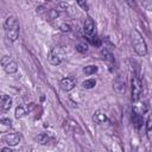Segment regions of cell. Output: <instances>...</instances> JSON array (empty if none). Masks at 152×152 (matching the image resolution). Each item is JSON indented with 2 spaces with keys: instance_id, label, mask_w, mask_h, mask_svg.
Listing matches in <instances>:
<instances>
[{
  "instance_id": "cell-1",
  "label": "cell",
  "mask_w": 152,
  "mask_h": 152,
  "mask_svg": "<svg viewBox=\"0 0 152 152\" xmlns=\"http://www.w3.org/2000/svg\"><path fill=\"white\" fill-rule=\"evenodd\" d=\"M4 31L6 34V38L11 42H15L19 37L20 31V23L15 15H10L5 23H4Z\"/></svg>"
},
{
  "instance_id": "cell-2",
  "label": "cell",
  "mask_w": 152,
  "mask_h": 152,
  "mask_svg": "<svg viewBox=\"0 0 152 152\" xmlns=\"http://www.w3.org/2000/svg\"><path fill=\"white\" fill-rule=\"evenodd\" d=\"M129 38H131V43H132V46H133L135 53L139 56H146L147 55V45H146V42L142 38V36L140 34V32H138L137 30H132L129 33Z\"/></svg>"
},
{
  "instance_id": "cell-3",
  "label": "cell",
  "mask_w": 152,
  "mask_h": 152,
  "mask_svg": "<svg viewBox=\"0 0 152 152\" xmlns=\"http://www.w3.org/2000/svg\"><path fill=\"white\" fill-rule=\"evenodd\" d=\"M131 89H132V101L138 102L142 94V84L137 72L133 71L131 77Z\"/></svg>"
},
{
  "instance_id": "cell-4",
  "label": "cell",
  "mask_w": 152,
  "mask_h": 152,
  "mask_svg": "<svg viewBox=\"0 0 152 152\" xmlns=\"http://www.w3.org/2000/svg\"><path fill=\"white\" fill-rule=\"evenodd\" d=\"M63 56H64L63 50L61 48H57L56 46V48H52L49 51V53H48V61L52 65H59L62 63V61H63Z\"/></svg>"
},
{
  "instance_id": "cell-5",
  "label": "cell",
  "mask_w": 152,
  "mask_h": 152,
  "mask_svg": "<svg viewBox=\"0 0 152 152\" xmlns=\"http://www.w3.org/2000/svg\"><path fill=\"white\" fill-rule=\"evenodd\" d=\"M1 65L4 70L7 74H14L18 71V64L10 57V56H2L1 58Z\"/></svg>"
},
{
  "instance_id": "cell-6",
  "label": "cell",
  "mask_w": 152,
  "mask_h": 152,
  "mask_svg": "<svg viewBox=\"0 0 152 152\" xmlns=\"http://www.w3.org/2000/svg\"><path fill=\"white\" fill-rule=\"evenodd\" d=\"M83 32H84V34H86L88 38L95 36L96 25H95L94 20H93L90 17H87L86 20H84V24H83Z\"/></svg>"
},
{
  "instance_id": "cell-7",
  "label": "cell",
  "mask_w": 152,
  "mask_h": 152,
  "mask_svg": "<svg viewBox=\"0 0 152 152\" xmlns=\"http://www.w3.org/2000/svg\"><path fill=\"white\" fill-rule=\"evenodd\" d=\"M59 87L63 91H70L76 87V78L75 77H64L59 82Z\"/></svg>"
},
{
  "instance_id": "cell-8",
  "label": "cell",
  "mask_w": 152,
  "mask_h": 152,
  "mask_svg": "<svg viewBox=\"0 0 152 152\" xmlns=\"http://www.w3.org/2000/svg\"><path fill=\"white\" fill-rule=\"evenodd\" d=\"M4 141L8 145V146H15L20 142V134L17 133V132H8L4 135Z\"/></svg>"
},
{
  "instance_id": "cell-9",
  "label": "cell",
  "mask_w": 152,
  "mask_h": 152,
  "mask_svg": "<svg viewBox=\"0 0 152 152\" xmlns=\"http://www.w3.org/2000/svg\"><path fill=\"white\" fill-rule=\"evenodd\" d=\"M93 120H94V122L95 124H97V125H103V124H106L107 121H108V116H107V114L103 112V110H96L95 113H94V115H93Z\"/></svg>"
},
{
  "instance_id": "cell-10",
  "label": "cell",
  "mask_w": 152,
  "mask_h": 152,
  "mask_svg": "<svg viewBox=\"0 0 152 152\" xmlns=\"http://www.w3.org/2000/svg\"><path fill=\"white\" fill-rule=\"evenodd\" d=\"M113 88H114V90H115V93H116V94H119V95L124 94V93H125V90H126L125 81H124L121 77H118V78L114 81V83H113Z\"/></svg>"
},
{
  "instance_id": "cell-11",
  "label": "cell",
  "mask_w": 152,
  "mask_h": 152,
  "mask_svg": "<svg viewBox=\"0 0 152 152\" xmlns=\"http://www.w3.org/2000/svg\"><path fill=\"white\" fill-rule=\"evenodd\" d=\"M0 107H1V110L2 112H7L11 109L12 107V99L6 95V94H2L1 95V101H0Z\"/></svg>"
},
{
  "instance_id": "cell-12",
  "label": "cell",
  "mask_w": 152,
  "mask_h": 152,
  "mask_svg": "<svg viewBox=\"0 0 152 152\" xmlns=\"http://www.w3.org/2000/svg\"><path fill=\"white\" fill-rule=\"evenodd\" d=\"M30 110H31V108H28V106H23V104H20V106H18V107L15 108V112H14L15 118H17V119L24 118L26 114H28Z\"/></svg>"
},
{
  "instance_id": "cell-13",
  "label": "cell",
  "mask_w": 152,
  "mask_h": 152,
  "mask_svg": "<svg viewBox=\"0 0 152 152\" xmlns=\"http://www.w3.org/2000/svg\"><path fill=\"white\" fill-rule=\"evenodd\" d=\"M37 140H38V142L39 144H42V145H48V144H50V142H53L55 140H53V138L52 137H50L49 134H46V133H42V134H39L38 137H37Z\"/></svg>"
},
{
  "instance_id": "cell-14",
  "label": "cell",
  "mask_w": 152,
  "mask_h": 152,
  "mask_svg": "<svg viewBox=\"0 0 152 152\" xmlns=\"http://www.w3.org/2000/svg\"><path fill=\"white\" fill-rule=\"evenodd\" d=\"M132 120H133L134 126H135L137 128H139V127L141 126V124H142V115L139 114V113H137V112H133V110H132Z\"/></svg>"
},
{
  "instance_id": "cell-15",
  "label": "cell",
  "mask_w": 152,
  "mask_h": 152,
  "mask_svg": "<svg viewBox=\"0 0 152 152\" xmlns=\"http://www.w3.org/2000/svg\"><path fill=\"white\" fill-rule=\"evenodd\" d=\"M95 84H96V80L88 78V80H86V81L82 82V88H84V89H91V88L95 87Z\"/></svg>"
},
{
  "instance_id": "cell-16",
  "label": "cell",
  "mask_w": 152,
  "mask_h": 152,
  "mask_svg": "<svg viewBox=\"0 0 152 152\" xmlns=\"http://www.w3.org/2000/svg\"><path fill=\"white\" fill-rule=\"evenodd\" d=\"M58 28H59L61 31H63V32H70V31L72 30V26H71V24H70V23L62 21V23H59V24H58Z\"/></svg>"
},
{
  "instance_id": "cell-17",
  "label": "cell",
  "mask_w": 152,
  "mask_h": 152,
  "mask_svg": "<svg viewBox=\"0 0 152 152\" xmlns=\"http://www.w3.org/2000/svg\"><path fill=\"white\" fill-rule=\"evenodd\" d=\"M97 70H99V68L96 65H87L83 68V72L86 75H94L95 72H97Z\"/></svg>"
},
{
  "instance_id": "cell-18",
  "label": "cell",
  "mask_w": 152,
  "mask_h": 152,
  "mask_svg": "<svg viewBox=\"0 0 152 152\" xmlns=\"http://www.w3.org/2000/svg\"><path fill=\"white\" fill-rule=\"evenodd\" d=\"M146 135H147V139L152 141V119H150L146 124Z\"/></svg>"
},
{
  "instance_id": "cell-19",
  "label": "cell",
  "mask_w": 152,
  "mask_h": 152,
  "mask_svg": "<svg viewBox=\"0 0 152 152\" xmlns=\"http://www.w3.org/2000/svg\"><path fill=\"white\" fill-rule=\"evenodd\" d=\"M142 6L145 10L152 12V0H142Z\"/></svg>"
},
{
  "instance_id": "cell-20",
  "label": "cell",
  "mask_w": 152,
  "mask_h": 152,
  "mask_svg": "<svg viewBox=\"0 0 152 152\" xmlns=\"http://www.w3.org/2000/svg\"><path fill=\"white\" fill-rule=\"evenodd\" d=\"M88 40H89V42H90V43H91L93 45H96V46H99V45L101 44V40H100V39H99V38H97L96 36L89 37V38H88Z\"/></svg>"
},
{
  "instance_id": "cell-21",
  "label": "cell",
  "mask_w": 152,
  "mask_h": 152,
  "mask_svg": "<svg viewBox=\"0 0 152 152\" xmlns=\"http://www.w3.org/2000/svg\"><path fill=\"white\" fill-rule=\"evenodd\" d=\"M76 2L78 4V6L82 10H84V11L88 10V2H87V0H76Z\"/></svg>"
},
{
  "instance_id": "cell-22",
  "label": "cell",
  "mask_w": 152,
  "mask_h": 152,
  "mask_svg": "<svg viewBox=\"0 0 152 152\" xmlns=\"http://www.w3.org/2000/svg\"><path fill=\"white\" fill-rule=\"evenodd\" d=\"M76 50L78 51V52H82V53H84V52H87V46L86 45H83V44H78L77 46H76Z\"/></svg>"
},
{
  "instance_id": "cell-23",
  "label": "cell",
  "mask_w": 152,
  "mask_h": 152,
  "mask_svg": "<svg viewBox=\"0 0 152 152\" xmlns=\"http://www.w3.org/2000/svg\"><path fill=\"white\" fill-rule=\"evenodd\" d=\"M126 4L131 7V8H135L137 7V0H125Z\"/></svg>"
},
{
  "instance_id": "cell-24",
  "label": "cell",
  "mask_w": 152,
  "mask_h": 152,
  "mask_svg": "<svg viewBox=\"0 0 152 152\" xmlns=\"http://www.w3.org/2000/svg\"><path fill=\"white\" fill-rule=\"evenodd\" d=\"M1 124L2 125H6V126H11L12 125V121H11V119H7V118H1Z\"/></svg>"
},
{
  "instance_id": "cell-25",
  "label": "cell",
  "mask_w": 152,
  "mask_h": 152,
  "mask_svg": "<svg viewBox=\"0 0 152 152\" xmlns=\"http://www.w3.org/2000/svg\"><path fill=\"white\" fill-rule=\"evenodd\" d=\"M1 151H2V152H12V151L10 150V147H2Z\"/></svg>"
}]
</instances>
